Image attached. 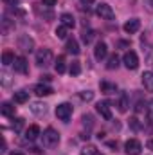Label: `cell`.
<instances>
[{"instance_id": "cell-3", "label": "cell", "mask_w": 153, "mask_h": 155, "mask_svg": "<svg viewBox=\"0 0 153 155\" xmlns=\"http://www.w3.org/2000/svg\"><path fill=\"white\" fill-rule=\"evenodd\" d=\"M72 112H74V108H72L70 103H61V105L56 107V117L61 119V121H69Z\"/></svg>"}, {"instance_id": "cell-23", "label": "cell", "mask_w": 153, "mask_h": 155, "mask_svg": "<svg viewBox=\"0 0 153 155\" xmlns=\"http://www.w3.org/2000/svg\"><path fill=\"white\" fill-rule=\"evenodd\" d=\"M15 60H16V56H15L11 51H4V52H2V63H4L5 67H7V65H13Z\"/></svg>"}, {"instance_id": "cell-43", "label": "cell", "mask_w": 153, "mask_h": 155, "mask_svg": "<svg viewBox=\"0 0 153 155\" xmlns=\"http://www.w3.org/2000/svg\"><path fill=\"white\" fill-rule=\"evenodd\" d=\"M151 4H153V0H151Z\"/></svg>"}, {"instance_id": "cell-1", "label": "cell", "mask_w": 153, "mask_h": 155, "mask_svg": "<svg viewBox=\"0 0 153 155\" xmlns=\"http://www.w3.org/2000/svg\"><path fill=\"white\" fill-rule=\"evenodd\" d=\"M122 63H124V67H126L128 71H135V69L139 67V56H137V52H135V51H128V52H124V56H122Z\"/></svg>"}, {"instance_id": "cell-30", "label": "cell", "mask_w": 153, "mask_h": 155, "mask_svg": "<svg viewBox=\"0 0 153 155\" xmlns=\"http://www.w3.org/2000/svg\"><path fill=\"white\" fill-rule=\"evenodd\" d=\"M0 81H2V87H9L11 85V76L7 72H2L0 74Z\"/></svg>"}, {"instance_id": "cell-14", "label": "cell", "mask_w": 153, "mask_h": 155, "mask_svg": "<svg viewBox=\"0 0 153 155\" xmlns=\"http://www.w3.org/2000/svg\"><path fill=\"white\" fill-rule=\"evenodd\" d=\"M11 31H15V20H11V18L4 16V18H2V35H4V36H7Z\"/></svg>"}, {"instance_id": "cell-15", "label": "cell", "mask_w": 153, "mask_h": 155, "mask_svg": "<svg viewBox=\"0 0 153 155\" xmlns=\"http://www.w3.org/2000/svg\"><path fill=\"white\" fill-rule=\"evenodd\" d=\"M54 90H52V87H49V85H43V83H40L34 87V94L38 96V97H43V96H50Z\"/></svg>"}, {"instance_id": "cell-33", "label": "cell", "mask_w": 153, "mask_h": 155, "mask_svg": "<svg viewBox=\"0 0 153 155\" xmlns=\"http://www.w3.org/2000/svg\"><path fill=\"white\" fill-rule=\"evenodd\" d=\"M146 112H148V117H150V121L153 123V99L148 103V107H146Z\"/></svg>"}, {"instance_id": "cell-39", "label": "cell", "mask_w": 153, "mask_h": 155, "mask_svg": "<svg viewBox=\"0 0 153 155\" xmlns=\"http://www.w3.org/2000/svg\"><path fill=\"white\" fill-rule=\"evenodd\" d=\"M79 2H81V4H85V5H90V4H94L96 0H79Z\"/></svg>"}, {"instance_id": "cell-21", "label": "cell", "mask_w": 153, "mask_h": 155, "mask_svg": "<svg viewBox=\"0 0 153 155\" xmlns=\"http://www.w3.org/2000/svg\"><path fill=\"white\" fill-rule=\"evenodd\" d=\"M13 99H15V103H25V101H29V92L27 90H16L15 92V96H13Z\"/></svg>"}, {"instance_id": "cell-22", "label": "cell", "mask_w": 153, "mask_h": 155, "mask_svg": "<svg viewBox=\"0 0 153 155\" xmlns=\"http://www.w3.org/2000/svg\"><path fill=\"white\" fill-rule=\"evenodd\" d=\"M31 112H33V114H36V116H43V114L47 112V105L36 101V103H33V105H31Z\"/></svg>"}, {"instance_id": "cell-7", "label": "cell", "mask_w": 153, "mask_h": 155, "mask_svg": "<svg viewBox=\"0 0 153 155\" xmlns=\"http://www.w3.org/2000/svg\"><path fill=\"white\" fill-rule=\"evenodd\" d=\"M18 49H22L24 52H31L34 49V40L31 38L29 35H22L18 38Z\"/></svg>"}, {"instance_id": "cell-32", "label": "cell", "mask_w": 153, "mask_h": 155, "mask_svg": "<svg viewBox=\"0 0 153 155\" xmlns=\"http://www.w3.org/2000/svg\"><path fill=\"white\" fill-rule=\"evenodd\" d=\"M94 35H96V33H94V31H85V33H83V36H81V38H83V41H85V43H90V41H92V40H94Z\"/></svg>"}, {"instance_id": "cell-24", "label": "cell", "mask_w": 153, "mask_h": 155, "mask_svg": "<svg viewBox=\"0 0 153 155\" xmlns=\"http://www.w3.org/2000/svg\"><path fill=\"white\" fill-rule=\"evenodd\" d=\"M67 71V65H65V56H58L56 60V72L58 74H63Z\"/></svg>"}, {"instance_id": "cell-37", "label": "cell", "mask_w": 153, "mask_h": 155, "mask_svg": "<svg viewBox=\"0 0 153 155\" xmlns=\"http://www.w3.org/2000/svg\"><path fill=\"white\" fill-rule=\"evenodd\" d=\"M2 2H4V4H7V5H15L18 0H2Z\"/></svg>"}, {"instance_id": "cell-25", "label": "cell", "mask_w": 153, "mask_h": 155, "mask_svg": "<svg viewBox=\"0 0 153 155\" xmlns=\"http://www.w3.org/2000/svg\"><path fill=\"white\" fill-rule=\"evenodd\" d=\"M117 67H119V56H117V54H112V56L108 58L106 69H108V71H114V69H117Z\"/></svg>"}, {"instance_id": "cell-9", "label": "cell", "mask_w": 153, "mask_h": 155, "mask_svg": "<svg viewBox=\"0 0 153 155\" xmlns=\"http://www.w3.org/2000/svg\"><path fill=\"white\" fill-rule=\"evenodd\" d=\"M13 67H15V71L20 72V74H27V72H29V63H27V60H25L24 56H16Z\"/></svg>"}, {"instance_id": "cell-10", "label": "cell", "mask_w": 153, "mask_h": 155, "mask_svg": "<svg viewBox=\"0 0 153 155\" xmlns=\"http://www.w3.org/2000/svg\"><path fill=\"white\" fill-rule=\"evenodd\" d=\"M96 110L101 114L103 119H106V121L112 119V110H110V103H108V101H99L97 107H96Z\"/></svg>"}, {"instance_id": "cell-29", "label": "cell", "mask_w": 153, "mask_h": 155, "mask_svg": "<svg viewBox=\"0 0 153 155\" xmlns=\"http://www.w3.org/2000/svg\"><path fill=\"white\" fill-rule=\"evenodd\" d=\"M69 71H70L72 76H79V72H81V65H79V61H72Z\"/></svg>"}, {"instance_id": "cell-35", "label": "cell", "mask_w": 153, "mask_h": 155, "mask_svg": "<svg viewBox=\"0 0 153 155\" xmlns=\"http://www.w3.org/2000/svg\"><path fill=\"white\" fill-rule=\"evenodd\" d=\"M43 5H47V7H52V5H56V0H43Z\"/></svg>"}, {"instance_id": "cell-20", "label": "cell", "mask_w": 153, "mask_h": 155, "mask_svg": "<svg viewBox=\"0 0 153 155\" xmlns=\"http://www.w3.org/2000/svg\"><path fill=\"white\" fill-rule=\"evenodd\" d=\"M142 85L148 92H153V72H144L142 74Z\"/></svg>"}, {"instance_id": "cell-8", "label": "cell", "mask_w": 153, "mask_h": 155, "mask_svg": "<svg viewBox=\"0 0 153 155\" xmlns=\"http://www.w3.org/2000/svg\"><path fill=\"white\" fill-rule=\"evenodd\" d=\"M122 29H124L126 35H135V33L141 29V20H139V18H130V20L122 25Z\"/></svg>"}, {"instance_id": "cell-26", "label": "cell", "mask_w": 153, "mask_h": 155, "mask_svg": "<svg viewBox=\"0 0 153 155\" xmlns=\"http://www.w3.org/2000/svg\"><path fill=\"white\" fill-rule=\"evenodd\" d=\"M24 124H25V119H22V117L15 119V121H13V130H15V134H20V132L24 130Z\"/></svg>"}, {"instance_id": "cell-16", "label": "cell", "mask_w": 153, "mask_h": 155, "mask_svg": "<svg viewBox=\"0 0 153 155\" xmlns=\"http://www.w3.org/2000/svg\"><path fill=\"white\" fill-rule=\"evenodd\" d=\"M60 20H61V25H65V27H69V29H74V27H76V20H74V16L69 15V13H63V15L60 16Z\"/></svg>"}, {"instance_id": "cell-13", "label": "cell", "mask_w": 153, "mask_h": 155, "mask_svg": "<svg viewBox=\"0 0 153 155\" xmlns=\"http://www.w3.org/2000/svg\"><path fill=\"white\" fill-rule=\"evenodd\" d=\"M15 112H16V107H15L13 103L4 101V103L0 105V114H2L4 117H13L15 116Z\"/></svg>"}, {"instance_id": "cell-17", "label": "cell", "mask_w": 153, "mask_h": 155, "mask_svg": "<svg viewBox=\"0 0 153 155\" xmlns=\"http://www.w3.org/2000/svg\"><path fill=\"white\" fill-rule=\"evenodd\" d=\"M38 135H40V126L38 124H33V126H29V128L25 130V139H27V141H34Z\"/></svg>"}, {"instance_id": "cell-4", "label": "cell", "mask_w": 153, "mask_h": 155, "mask_svg": "<svg viewBox=\"0 0 153 155\" xmlns=\"http://www.w3.org/2000/svg\"><path fill=\"white\" fill-rule=\"evenodd\" d=\"M58 141H60V134L54 128H47L43 132V144L45 146H54V144H58Z\"/></svg>"}, {"instance_id": "cell-11", "label": "cell", "mask_w": 153, "mask_h": 155, "mask_svg": "<svg viewBox=\"0 0 153 155\" xmlns=\"http://www.w3.org/2000/svg\"><path fill=\"white\" fill-rule=\"evenodd\" d=\"M106 54H108V47H106V43H105V41H97V43H96V49H94V56H96V60L101 61V60L106 58Z\"/></svg>"}, {"instance_id": "cell-40", "label": "cell", "mask_w": 153, "mask_h": 155, "mask_svg": "<svg viewBox=\"0 0 153 155\" xmlns=\"http://www.w3.org/2000/svg\"><path fill=\"white\" fill-rule=\"evenodd\" d=\"M146 146H148V148H150V150H153V139H150V141H148V143H146Z\"/></svg>"}, {"instance_id": "cell-41", "label": "cell", "mask_w": 153, "mask_h": 155, "mask_svg": "<svg viewBox=\"0 0 153 155\" xmlns=\"http://www.w3.org/2000/svg\"><path fill=\"white\" fill-rule=\"evenodd\" d=\"M9 155H25V153H24V152H11Z\"/></svg>"}, {"instance_id": "cell-12", "label": "cell", "mask_w": 153, "mask_h": 155, "mask_svg": "<svg viewBox=\"0 0 153 155\" xmlns=\"http://www.w3.org/2000/svg\"><path fill=\"white\" fill-rule=\"evenodd\" d=\"M128 107H130V96H128L126 92H121L119 101H117V108H119V112H121V114L128 112Z\"/></svg>"}, {"instance_id": "cell-5", "label": "cell", "mask_w": 153, "mask_h": 155, "mask_svg": "<svg viewBox=\"0 0 153 155\" xmlns=\"http://www.w3.org/2000/svg\"><path fill=\"white\" fill-rule=\"evenodd\" d=\"M96 15H97V16H101L103 20H114V18H115L114 9H112L108 4H99V5H97V9H96Z\"/></svg>"}, {"instance_id": "cell-27", "label": "cell", "mask_w": 153, "mask_h": 155, "mask_svg": "<svg viewBox=\"0 0 153 155\" xmlns=\"http://www.w3.org/2000/svg\"><path fill=\"white\" fill-rule=\"evenodd\" d=\"M81 155H97V148L94 144H86L83 150H81Z\"/></svg>"}, {"instance_id": "cell-38", "label": "cell", "mask_w": 153, "mask_h": 155, "mask_svg": "<svg viewBox=\"0 0 153 155\" xmlns=\"http://www.w3.org/2000/svg\"><path fill=\"white\" fill-rule=\"evenodd\" d=\"M50 79H52V78L49 76V74H45V76H41V81H45V83H49Z\"/></svg>"}, {"instance_id": "cell-6", "label": "cell", "mask_w": 153, "mask_h": 155, "mask_svg": "<svg viewBox=\"0 0 153 155\" xmlns=\"http://www.w3.org/2000/svg\"><path fill=\"white\" fill-rule=\"evenodd\" d=\"M141 150H142V144L137 139H128L124 144V152L128 155H141Z\"/></svg>"}, {"instance_id": "cell-28", "label": "cell", "mask_w": 153, "mask_h": 155, "mask_svg": "<svg viewBox=\"0 0 153 155\" xmlns=\"http://www.w3.org/2000/svg\"><path fill=\"white\" fill-rule=\"evenodd\" d=\"M67 33H69V27H65V25H60V27H56V36L58 38H67Z\"/></svg>"}, {"instance_id": "cell-18", "label": "cell", "mask_w": 153, "mask_h": 155, "mask_svg": "<svg viewBox=\"0 0 153 155\" xmlns=\"http://www.w3.org/2000/svg\"><path fill=\"white\" fill-rule=\"evenodd\" d=\"M101 92L103 94H115L117 92V85L115 83H110V81H101Z\"/></svg>"}, {"instance_id": "cell-19", "label": "cell", "mask_w": 153, "mask_h": 155, "mask_svg": "<svg viewBox=\"0 0 153 155\" xmlns=\"http://www.w3.org/2000/svg\"><path fill=\"white\" fill-rule=\"evenodd\" d=\"M65 49H67V52H70V54H79V43H77V40L70 38L67 40V45H65Z\"/></svg>"}, {"instance_id": "cell-42", "label": "cell", "mask_w": 153, "mask_h": 155, "mask_svg": "<svg viewBox=\"0 0 153 155\" xmlns=\"http://www.w3.org/2000/svg\"><path fill=\"white\" fill-rule=\"evenodd\" d=\"M97 155H103V153H99V152H97Z\"/></svg>"}, {"instance_id": "cell-36", "label": "cell", "mask_w": 153, "mask_h": 155, "mask_svg": "<svg viewBox=\"0 0 153 155\" xmlns=\"http://www.w3.org/2000/svg\"><path fill=\"white\" fill-rule=\"evenodd\" d=\"M7 152V143H5V139H2V150H0V153L4 155Z\"/></svg>"}, {"instance_id": "cell-31", "label": "cell", "mask_w": 153, "mask_h": 155, "mask_svg": "<svg viewBox=\"0 0 153 155\" xmlns=\"http://www.w3.org/2000/svg\"><path fill=\"white\" fill-rule=\"evenodd\" d=\"M79 97H81L83 101H92V99H94V92L85 90V92H81V94H79Z\"/></svg>"}, {"instance_id": "cell-2", "label": "cell", "mask_w": 153, "mask_h": 155, "mask_svg": "<svg viewBox=\"0 0 153 155\" xmlns=\"http://www.w3.org/2000/svg\"><path fill=\"white\" fill-rule=\"evenodd\" d=\"M52 58H54V54L50 49H40L36 52V63L40 67H47L49 63H52Z\"/></svg>"}, {"instance_id": "cell-34", "label": "cell", "mask_w": 153, "mask_h": 155, "mask_svg": "<svg viewBox=\"0 0 153 155\" xmlns=\"http://www.w3.org/2000/svg\"><path fill=\"white\" fill-rule=\"evenodd\" d=\"M130 126H132L133 130H139V128H141V124H139V119H137V117H132V119H130Z\"/></svg>"}]
</instances>
